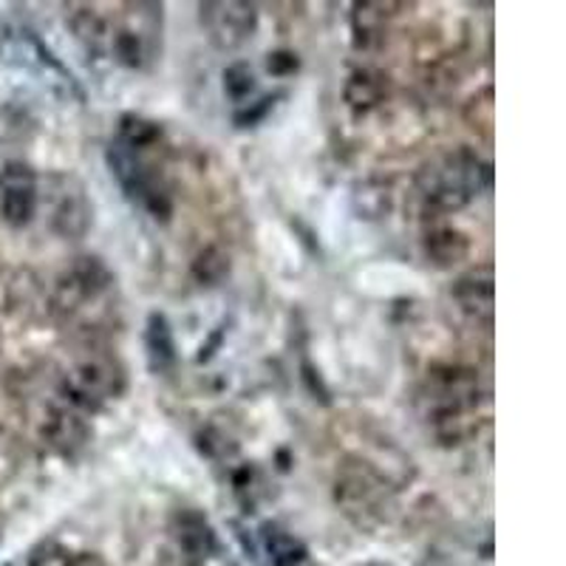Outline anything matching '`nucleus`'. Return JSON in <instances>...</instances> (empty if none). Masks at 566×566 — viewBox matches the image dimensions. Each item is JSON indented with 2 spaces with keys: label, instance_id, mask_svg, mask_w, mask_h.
I'll use <instances>...</instances> for the list:
<instances>
[{
  "label": "nucleus",
  "instance_id": "39448f33",
  "mask_svg": "<svg viewBox=\"0 0 566 566\" xmlns=\"http://www.w3.org/2000/svg\"><path fill=\"white\" fill-rule=\"evenodd\" d=\"M199 20L210 43L221 49V52L241 49L258 32L255 3H241V0H210V3H201Z\"/></svg>",
  "mask_w": 566,
  "mask_h": 566
},
{
  "label": "nucleus",
  "instance_id": "f3484780",
  "mask_svg": "<svg viewBox=\"0 0 566 566\" xmlns=\"http://www.w3.org/2000/svg\"><path fill=\"white\" fill-rule=\"evenodd\" d=\"M386 91H388V83L380 71L357 69L348 74L343 97H346V105L352 111H371L382 103Z\"/></svg>",
  "mask_w": 566,
  "mask_h": 566
},
{
  "label": "nucleus",
  "instance_id": "5701e85b",
  "mask_svg": "<svg viewBox=\"0 0 566 566\" xmlns=\"http://www.w3.org/2000/svg\"><path fill=\"white\" fill-rule=\"evenodd\" d=\"M493 88H484L482 94H476V97L470 99L464 116H468L470 128L479 130V134L490 139V136H493Z\"/></svg>",
  "mask_w": 566,
  "mask_h": 566
},
{
  "label": "nucleus",
  "instance_id": "1a4fd4ad",
  "mask_svg": "<svg viewBox=\"0 0 566 566\" xmlns=\"http://www.w3.org/2000/svg\"><path fill=\"white\" fill-rule=\"evenodd\" d=\"M111 272L99 258L85 255L77 258L74 264L65 270V275L57 281V306L63 312L83 310L85 303L97 301L105 290L111 286Z\"/></svg>",
  "mask_w": 566,
  "mask_h": 566
},
{
  "label": "nucleus",
  "instance_id": "a211bd4d",
  "mask_svg": "<svg viewBox=\"0 0 566 566\" xmlns=\"http://www.w3.org/2000/svg\"><path fill=\"white\" fill-rule=\"evenodd\" d=\"M391 9H397V3H374V0H368V3H354L352 7L354 43L360 45V49H368L374 40L380 38Z\"/></svg>",
  "mask_w": 566,
  "mask_h": 566
},
{
  "label": "nucleus",
  "instance_id": "2eb2a0df",
  "mask_svg": "<svg viewBox=\"0 0 566 566\" xmlns=\"http://www.w3.org/2000/svg\"><path fill=\"white\" fill-rule=\"evenodd\" d=\"M145 354L154 374H168L176 366V337L165 312H150L145 323Z\"/></svg>",
  "mask_w": 566,
  "mask_h": 566
},
{
  "label": "nucleus",
  "instance_id": "f8f14e48",
  "mask_svg": "<svg viewBox=\"0 0 566 566\" xmlns=\"http://www.w3.org/2000/svg\"><path fill=\"white\" fill-rule=\"evenodd\" d=\"M170 530H174L176 547H179L181 558H185L187 564H205V560L212 558L216 549H219L216 530H212V524L207 522V515L199 513V510H179V513L174 515Z\"/></svg>",
  "mask_w": 566,
  "mask_h": 566
},
{
  "label": "nucleus",
  "instance_id": "7ed1b4c3",
  "mask_svg": "<svg viewBox=\"0 0 566 566\" xmlns=\"http://www.w3.org/2000/svg\"><path fill=\"white\" fill-rule=\"evenodd\" d=\"M108 168L111 176L123 187V193L136 207L148 212L150 219L170 221L174 201H170L168 185H165L159 170L150 165L145 150H134L119 139H114L108 145Z\"/></svg>",
  "mask_w": 566,
  "mask_h": 566
},
{
  "label": "nucleus",
  "instance_id": "412c9836",
  "mask_svg": "<svg viewBox=\"0 0 566 566\" xmlns=\"http://www.w3.org/2000/svg\"><path fill=\"white\" fill-rule=\"evenodd\" d=\"M230 272V255L221 247H207L196 255L193 261V277L201 286H216L221 283Z\"/></svg>",
  "mask_w": 566,
  "mask_h": 566
},
{
  "label": "nucleus",
  "instance_id": "393cba45",
  "mask_svg": "<svg viewBox=\"0 0 566 566\" xmlns=\"http://www.w3.org/2000/svg\"><path fill=\"white\" fill-rule=\"evenodd\" d=\"M272 105H275V97H264V99H258V103H250V108H239L235 111V125H239V128L258 125L266 114H270Z\"/></svg>",
  "mask_w": 566,
  "mask_h": 566
},
{
  "label": "nucleus",
  "instance_id": "9d476101",
  "mask_svg": "<svg viewBox=\"0 0 566 566\" xmlns=\"http://www.w3.org/2000/svg\"><path fill=\"white\" fill-rule=\"evenodd\" d=\"M453 301H457L459 312L476 326L490 328L493 326L495 312V277L493 266L482 264L468 270L464 275L457 277L453 283Z\"/></svg>",
  "mask_w": 566,
  "mask_h": 566
},
{
  "label": "nucleus",
  "instance_id": "aec40b11",
  "mask_svg": "<svg viewBox=\"0 0 566 566\" xmlns=\"http://www.w3.org/2000/svg\"><path fill=\"white\" fill-rule=\"evenodd\" d=\"M116 139L128 145L134 150H145L148 154L150 148H156L161 139V125L154 123V119H145V116H136V114H125L119 119V134Z\"/></svg>",
  "mask_w": 566,
  "mask_h": 566
},
{
  "label": "nucleus",
  "instance_id": "b1692460",
  "mask_svg": "<svg viewBox=\"0 0 566 566\" xmlns=\"http://www.w3.org/2000/svg\"><path fill=\"white\" fill-rule=\"evenodd\" d=\"M71 564V553L54 541H45L40 547L32 549L29 555V566H69Z\"/></svg>",
  "mask_w": 566,
  "mask_h": 566
},
{
  "label": "nucleus",
  "instance_id": "4468645a",
  "mask_svg": "<svg viewBox=\"0 0 566 566\" xmlns=\"http://www.w3.org/2000/svg\"><path fill=\"white\" fill-rule=\"evenodd\" d=\"M422 247L424 258L439 270H453L470 255V239L451 224H433L431 230H424Z\"/></svg>",
  "mask_w": 566,
  "mask_h": 566
},
{
  "label": "nucleus",
  "instance_id": "cd10ccee",
  "mask_svg": "<svg viewBox=\"0 0 566 566\" xmlns=\"http://www.w3.org/2000/svg\"><path fill=\"white\" fill-rule=\"evenodd\" d=\"M366 566H382V564H366Z\"/></svg>",
  "mask_w": 566,
  "mask_h": 566
},
{
  "label": "nucleus",
  "instance_id": "0eeeda50",
  "mask_svg": "<svg viewBox=\"0 0 566 566\" xmlns=\"http://www.w3.org/2000/svg\"><path fill=\"white\" fill-rule=\"evenodd\" d=\"M40 205V181L29 165L23 161H7L0 168V216L9 227L32 224Z\"/></svg>",
  "mask_w": 566,
  "mask_h": 566
},
{
  "label": "nucleus",
  "instance_id": "dca6fc26",
  "mask_svg": "<svg viewBox=\"0 0 566 566\" xmlns=\"http://www.w3.org/2000/svg\"><path fill=\"white\" fill-rule=\"evenodd\" d=\"M261 541H264V553L270 555L272 566H312L306 544L281 524H264Z\"/></svg>",
  "mask_w": 566,
  "mask_h": 566
},
{
  "label": "nucleus",
  "instance_id": "6e6552de",
  "mask_svg": "<svg viewBox=\"0 0 566 566\" xmlns=\"http://www.w3.org/2000/svg\"><path fill=\"white\" fill-rule=\"evenodd\" d=\"M337 504H343L346 515H352L357 524L382 518L388 504V484L366 468L348 470L337 479Z\"/></svg>",
  "mask_w": 566,
  "mask_h": 566
},
{
  "label": "nucleus",
  "instance_id": "20e7f679",
  "mask_svg": "<svg viewBox=\"0 0 566 566\" xmlns=\"http://www.w3.org/2000/svg\"><path fill=\"white\" fill-rule=\"evenodd\" d=\"M125 391V374L108 357H88L65 374L63 394L71 408L97 411L103 402L116 399Z\"/></svg>",
  "mask_w": 566,
  "mask_h": 566
},
{
  "label": "nucleus",
  "instance_id": "423d86ee",
  "mask_svg": "<svg viewBox=\"0 0 566 566\" xmlns=\"http://www.w3.org/2000/svg\"><path fill=\"white\" fill-rule=\"evenodd\" d=\"M130 9L134 12L128 14V23L111 34V52H114L116 63L125 65V69H145L154 60L156 40L150 34H156V23L161 20V7L139 3V7Z\"/></svg>",
  "mask_w": 566,
  "mask_h": 566
},
{
  "label": "nucleus",
  "instance_id": "4be33fe9",
  "mask_svg": "<svg viewBox=\"0 0 566 566\" xmlns=\"http://www.w3.org/2000/svg\"><path fill=\"white\" fill-rule=\"evenodd\" d=\"M258 83H255V74H252V69L247 63H232L224 69V91L227 97L232 99V103L244 105L247 99L255 94Z\"/></svg>",
  "mask_w": 566,
  "mask_h": 566
},
{
  "label": "nucleus",
  "instance_id": "ddd939ff",
  "mask_svg": "<svg viewBox=\"0 0 566 566\" xmlns=\"http://www.w3.org/2000/svg\"><path fill=\"white\" fill-rule=\"evenodd\" d=\"M43 439L60 457H74L91 442V424L85 422L83 411L77 408L54 406L45 413Z\"/></svg>",
  "mask_w": 566,
  "mask_h": 566
},
{
  "label": "nucleus",
  "instance_id": "a878e982",
  "mask_svg": "<svg viewBox=\"0 0 566 566\" xmlns=\"http://www.w3.org/2000/svg\"><path fill=\"white\" fill-rule=\"evenodd\" d=\"M266 69L275 74V77H286V74H295L301 69V60L295 52H272L266 60Z\"/></svg>",
  "mask_w": 566,
  "mask_h": 566
},
{
  "label": "nucleus",
  "instance_id": "6ab92c4d",
  "mask_svg": "<svg viewBox=\"0 0 566 566\" xmlns=\"http://www.w3.org/2000/svg\"><path fill=\"white\" fill-rule=\"evenodd\" d=\"M391 185L380 179H368L354 187V210L360 212V219H382L391 212Z\"/></svg>",
  "mask_w": 566,
  "mask_h": 566
},
{
  "label": "nucleus",
  "instance_id": "f257e3e1",
  "mask_svg": "<svg viewBox=\"0 0 566 566\" xmlns=\"http://www.w3.org/2000/svg\"><path fill=\"white\" fill-rule=\"evenodd\" d=\"M422 402L424 422L442 444H462L479 431L482 382L479 371L462 366H444L428 377Z\"/></svg>",
  "mask_w": 566,
  "mask_h": 566
},
{
  "label": "nucleus",
  "instance_id": "9b49d317",
  "mask_svg": "<svg viewBox=\"0 0 566 566\" xmlns=\"http://www.w3.org/2000/svg\"><path fill=\"white\" fill-rule=\"evenodd\" d=\"M60 190L54 196L52 227L63 239H83L94 221V205L85 196L77 179H60Z\"/></svg>",
  "mask_w": 566,
  "mask_h": 566
},
{
  "label": "nucleus",
  "instance_id": "f03ea898",
  "mask_svg": "<svg viewBox=\"0 0 566 566\" xmlns=\"http://www.w3.org/2000/svg\"><path fill=\"white\" fill-rule=\"evenodd\" d=\"M493 170L470 148H451L424 161L417 176V190L433 212H457L490 187Z\"/></svg>",
  "mask_w": 566,
  "mask_h": 566
},
{
  "label": "nucleus",
  "instance_id": "bb28decb",
  "mask_svg": "<svg viewBox=\"0 0 566 566\" xmlns=\"http://www.w3.org/2000/svg\"><path fill=\"white\" fill-rule=\"evenodd\" d=\"M69 566H99V560L94 558L91 553H77V555H71V564Z\"/></svg>",
  "mask_w": 566,
  "mask_h": 566
}]
</instances>
